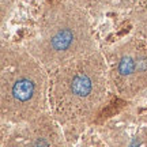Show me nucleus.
I'll list each match as a JSON object with an SVG mask.
<instances>
[{"label":"nucleus","instance_id":"f257e3e1","mask_svg":"<svg viewBox=\"0 0 147 147\" xmlns=\"http://www.w3.org/2000/svg\"><path fill=\"white\" fill-rule=\"evenodd\" d=\"M110 91L102 51L49 72V113L60 125H84L100 115Z\"/></svg>","mask_w":147,"mask_h":147},{"label":"nucleus","instance_id":"f03ea898","mask_svg":"<svg viewBox=\"0 0 147 147\" xmlns=\"http://www.w3.org/2000/svg\"><path fill=\"white\" fill-rule=\"evenodd\" d=\"M23 47L48 72L100 51L89 12L71 0L45 7Z\"/></svg>","mask_w":147,"mask_h":147},{"label":"nucleus","instance_id":"7ed1b4c3","mask_svg":"<svg viewBox=\"0 0 147 147\" xmlns=\"http://www.w3.org/2000/svg\"><path fill=\"white\" fill-rule=\"evenodd\" d=\"M49 72L23 45L0 48V116L3 123L23 124L49 112Z\"/></svg>","mask_w":147,"mask_h":147},{"label":"nucleus","instance_id":"20e7f679","mask_svg":"<svg viewBox=\"0 0 147 147\" xmlns=\"http://www.w3.org/2000/svg\"><path fill=\"white\" fill-rule=\"evenodd\" d=\"M110 91L131 101L147 90V40L132 34L104 52Z\"/></svg>","mask_w":147,"mask_h":147},{"label":"nucleus","instance_id":"39448f33","mask_svg":"<svg viewBox=\"0 0 147 147\" xmlns=\"http://www.w3.org/2000/svg\"><path fill=\"white\" fill-rule=\"evenodd\" d=\"M71 1L83 7L87 12L131 10L136 3V0H71Z\"/></svg>","mask_w":147,"mask_h":147},{"label":"nucleus","instance_id":"423d86ee","mask_svg":"<svg viewBox=\"0 0 147 147\" xmlns=\"http://www.w3.org/2000/svg\"><path fill=\"white\" fill-rule=\"evenodd\" d=\"M129 19L135 33L147 40V0H136L129 10Z\"/></svg>","mask_w":147,"mask_h":147},{"label":"nucleus","instance_id":"0eeeda50","mask_svg":"<svg viewBox=\"0 0 147 147\" xmlns=\"http://www.w3.org/2000/svg\"><path fill=\"white\" fill-rule=\"evenodd\" d=\"M15 0H0V18H1V25L10 16L11 11L14 8Z\"/></svg>","mask_w":147,"mask_h":147}]
</instances>
